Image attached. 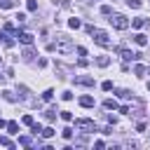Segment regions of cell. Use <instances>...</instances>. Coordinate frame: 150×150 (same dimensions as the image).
I'll return each instance as SVG.
<instances>
[{"label": "cell", "mask_w": 150, "mask_h": 150, "mask_svg": "<svg viewBox=\"0 0 150 150\" xmlns=\"http://www.w3.org/2000/svg\"><path fill=\"white\" fill-rule=\"evenodd\" d=\"M21 56H23V61H33V56H35L33 47H30V45H26V49H23V54H21Z\"/></svg>", "instance_id": "10"}, {"label": "cell", "mask_w": 150, "mask_h": 150, "mask_svg": "<svg viewBox=\"0 0 150 150\" xmlns=\"http://www.w3.org/2000/svg\"><path fill=\"white\" fill-rule=\"evenodd\" d=\"M101 14L110 16V14H112V7H110V5H103V7H101Z\"/></svg>", "instance_id": "27"}, {"label": "cell", "mask_w": 150, "mask_h": 150, "mask_svg": "<svg viewBox=\"0 0 150 150\" xmlns=\"http://www.w3.org/2000/svg\"><path fill=\"white\" fill-rule=\"evenodd\" d=\"M61 136H63L66 141H70V138H73V129H70V127H66V129L61 131Z\"/></svg>", "instance_id": "23"}, {"label": "cell", "mask_w": 150, "mask_h": 150, "mask_svg": "<svg viewBox=\"0 0 150 150\" xmlns=\"http://www.w3.org/2000/svg\"><path fill=\"white\" fill-rule=\"evenodd\" d=\"M2 127H7V122H5L2 117H0V129H2Z\"/></svg>", "instance_id": "36"}, {"label": "cell", "mask_w": 150, "mask_h": 150, "mask_svg": "<svg viewBox=\"0 0 150 150\" xmlns=\"http://www.w3.org/2000/svg\"><path fill=\"white\" fill-rule=\"evenodd\" d=\"M120 98H124V101H129V98H134V91H129V89H117L115 91Z\"/></svg>", "instance_id": "11"}, {"label": "cell", "mask_w": 150, "mask_h": 150, "mask_svg": "<svg viewBox=\"0 0 150 150\" xmlns=\"http://www.w3.org/2000/svg\"><path fill=\"white\" fill-rule=\"evenodd\" d=\"M108 63H110V59H108V56H105V54H101V56H98V59H96V66H101V68H105V66H108Z\"/></svg>", "instance_id": "15"}, {"label": "cell", "mask_w": 150, "mask_h": 150, "mask_svg": "<svg viewBox=\"0 0 150 150\" xmlns=\"http://www.w3.org/2000/svg\"><path fill=\"white\" fill-rule=\"evenodd\" d=\"M91 38H94L96 45H101V47H110V38H108L105 30H101V28H91Z\"/></svg>", "instance_id": "2"}, {"label": "cell", "mask_w": 150, "mask_h": 150, "mask_svg": "<svg viewBox=\"0 0 150 150\" xmlns=\"http://www.w3.org/2000/svg\"><path fill=\"white\" fill-rule=\"evenodd\" d=\"M75 145H87V138H84V136H80V138L75 141Z\"/></svg>", "instance_id": "34"}, {"label": "cell", "mask_w": 150, "mask_h": 150, "mask_svg": "<svg viewBox=\"0 0 150 150\" xmlns=\"http://www.w3.org/2000/svg\"><path fill=\"white\" fill-rule=\"evenodd\" d=\"M127 5H129V7H134V9H138L143 2H141V0H127Z\"/></svg>", "instance_id": "29"}, {"label": "cell", "mask_w": 150, "mask_h": 150, "mask_svg": "<svg viewBox=\"0 0 150 150\" xmlns=\"http://www.w3.org/2000/svg\"><path fill=\"white\" fill-rule=\"evenodd\" d=\"M0 38H2V42H5V47H12V45H14V40H12V35H7V30H5V33H0Z\"/></svg>", "instance_id": "14"}, {"label": "cell", "mask_w": 150, "mask_h": 150, "mask_svg": "<svg viewBox=\"0 0 150 150\" xmlns=\"http://www.w3.org/2000/svg\"><path fill=\"white\" fill-rule=\"evenodd\" d=\"M110 23H112L117 30H127V28H129V21H127V16H124V14H112Z\"/></svg>", "instance_id": "3"}, {"label": "cell", "mask_w": 150, "mask_h": 150, "mask_svg": "<svg viewBox=\"0 0 150 150\" xmlns=\"http://www.w3.org/2000/svg\"><path fill=\"white\" fill-rule=\"evenodd\" d=\"M26 7H28V12H35V9H38V2H35V0H28Z\"/></svg>", "instance_id": "26"}, {"label": "cell", "mask_w": 150, "mask_h": 150, "mask_svg": "<svg viewBox=\"0 0 150 150\" xmlns=\"http://www.w3.org/2000/svg\"><path fill=\"white\" fill-rule=\"evenodd\" d=\"M75 84H80V87H94V77H87V75H77V77H75Z\"/></svg>", "instance_id": "6"}, {"label": "cell", "mask_w": 150, "mask_h": 150, "mask_svg": "<svg viewBox=\"0 0 150 150\" xmlns=\"http://www.w3.org/2000/svg\"><path fill=\"white\" fill-rule=\"evenodd\" d=\"M0 145H2V148H12L14 143H12V138H9V136H0Z\"/></svg>", "instance_id": "18"}, {"label": "cell", "mask_w": 150, "mask_h": 150, "mask_svg": "<svg viewBox=\"0 0 150 150\" xmlns=\"http://www.w3.org/2000/svg\"><path fill=\"white\" fill-rule=\"evenodd\" d=\"M103 108H105V110H117L120 105H117L115 98H105V101H103Z\"/></svg>", "instance_id": "12"}, {"label": "cell", "mask_w": 150, "mask_h": 150, "mask_svg": "<svg viewBox=\"0 0 150 150\" xmlns=\"http://www.w3.org/2000/svg\"><path fill=\"white\" fill-rule=\"evenodd\" d=\"M45 117H47L49 122H54V120H56V110H54V108H49V110L45 112Z\"/></svg>", "instance_id": "21"}, {"label": "cell", "mask_w": 150, "mask_h": 150, "mask_svg": "<svg viewBox=\"0 0 150 150\" xmlns=\"http://www.w3.org/2000/svg\"><path fill=\"white\" fill-rule=\"evenodd\" d=\"M143 26H148V19H145V16H136V19L131 21V28H143Z\"/></svg>", "instance_id": "8"}, {"label": "cell", "mask_w": 150, "mask_h": 150, "mask_svg": "<svg viewBox=\"0 0 150 150\" xmlns=\"http://www.w3.org/2000/svg\"><path fill=\"white\" fill-rule=\"evenodd\" d=\"M68 26H70V28H80V26H82V21H80V19H70V21H68Z\"/></svg>", "instance_id": "28"}, {"label": "cell", "mask_w": 150, "mask_h": 150, "mask_svg": "<svg viewBox=\"0 0 150 150\" xmlns=\"http://www.w3.org/2000/svg\"><path fill=\"white\" fill-rule=\"evenodd\" d=\"M0 7H2V9H9V7H14V2H12V0H2Z\"/></svg>", "instance_id": "30"}, {"label": "cell", "mask_w": 150, "mask_h": 150, "mask_svg": "<svg viewBox=\"0 0 150 150\" xmlns=\"http://www.w3.org/2000/svg\"><path fill=\"white\" fill-rule=\"evenodd\" d=\"M101 89H103V91H110V89H112V82H110V80H105V82L101 84Z\"/></svg>", "instance_id": "31"}, {"label": "cell", "mask_w": 150, "mask_h": 150, "mask_svg": "<svg viewBox=\"0 0 150 150\" xmlns=\"http://www.w3.org/2000/svg\"><path fill=\"white\" fill-rule=\"evenodd\" d=\"M115 52H117V54H120L124 61H131V59L136 61V59H141V54H138V52H129V49H122V47H117Z\"/></svg>", "instance_id": "5"}, {"label": "cell", "mask_w": 150, "mask_h": 150, "mask_svg": "<svg viewBox=\"0 0 150 150\" xmlns=\"http://www.w3.org/2000/svg\"><path fill=\"white\" fill-rule=\"evenodd\" d=\"M21 122H23L26 127H30V124H33V115H23V120H21Z\"/></svg>", "instance_id": "32"}, {"label": "cell", "mask_w": 150, "mask_h": 150, "mask_svg": "<svg viewBox=\"0 0 150 150\" xmlns=\"http://www.w3.org/2000/svg\"><path fill=\"white\" fill-rule=\"evenodd\" d=\"M80 105H82V108H94V98H91V96H82V98H80Z\"/></svg>", "instance_id": "13"}, {"label": "cell", "mask_w": 150, "mask_h": 150, "mask_svg": "<svg viewBox=\"0 0 150 150\" xmlns=\"http://www.w3.org/2000/svg\"><path fill=\"white\" fill-rule=\"evenodd\" d=\"M2 80H5V75H0V82H2Z\"/></svg>", "instance_id": "37"}, {"label": "cell", "mask_w": 150, "mask_h": 150, "mask_svg": "<svg viewBox=\"0 0 150 150\" xmlns=\"http://www.w3.org/2000/svg\"><path fill=\"white\" fill-rule=\"evenodd\" d=\"M40 134H42V136H45V138H52V136H54V134H56V131H54V129H52V127H47V129H42V131H40Z\"/></svg>", "instance_id": "22"}, {"label": "cell", "mask_w": 150, "mask_h": 150, "mask_svg": "<svg viewBox=\"0 0 150 150\" xmlns=\"http://www.w3.org/2000/svg\"><path fill=\"white\" fill-rule=\"evenodd\" d=\"M56 52H59V54H70V52H75V45H73L66 35H59V38H56Z\"/></svg>", "instance_id": "1"}, {"label": "cell", "mask_w": 150, "mask_h": 150, "mask_svg": "<svg viewBox=\"0 0 150 150\" xmlns=\"http://www.w3.org/2000/svg\"><path fill=\"white\" fill-rule=\"evenodd\" d=\"M19 145H26L28 148V145H33V138L30 136H19Z\"/></svg>", "instance_id": "17"}, {"label": "cell", "mask_w": 150, "mask_h": 150, "mask_svg": "<svg viewBox=\"0 0 150 150\" xmlns=\"http://www.w3.org/2000/svg\"><path fill=\"white\" fill-rule=\"evenodd\" d=\"M134 42H136L138 47H145V45H148V38H145L143 33H136V35H134Z\"/></svg>", "instance_id": "9"}, {"label": "cell", "mask_w": 150, "mask_h": 150, "mask_svg": "<svg viewBox=\"0 0 150 150\" xmlns=\"http://www.w3.org/2000/svg\"><path fill=\"white\" fill-rule=\"evenodd\" d=\"M61 98H63V101H70V98H73V91H63Z\"/></svg>", "instance_id": "33"}, {"label": "cell", "mask_w": 150, "mask_h": 150, "mask_svg": "<svg viewBox=\"0 0 150 150\" xmlns=\"http://www.w3.org/2000/svg\"><path fill=\"white\" fill-rule=\"evenodd\" d=\"M101 134H105V136H108V134H112V127H103V129H101Z\"/></svg>", "instance_id": "35"}, {"label": "cell", "mask_w": 150, "mask_h": 150, "mask_svg": "<svg viewBox=\"0 0 150 150\" xmlns=\"http://www.w3.org/2000/svg\"><path fill=\"white\" fill-rule=\"evenodd\" d=\"M14 38H19V42H21V45H33V35H30V33H26V30H23V33H16Z\"/></svg>", "instance_id": "7"}, {"label": "cell", "mask_w": 150, "mask_h": 150, "mask_svg": "<svg viewBox=\"0 0 150 150\" xmlns=\"http://www.w3.org/2000/svg\"><path fill=\"white\" fill-rule=\"evenodd\" d=\"M5 129H7L9 134H19V124H16L14 120H12V122H7V127H5Z\"/></svg>", "instance_id": "16"}, {"label": "cell", "mask_w": 150, "mask_h": 150, "mask_svg": "<svg viewBox=\"0 0 150 150\" xmlns=\"http://www.w3.org/2000/svg\"><path fill=\"white\" fill-rule=\"evenodd\" d=\"M42 98H45V101H52V98H54V89H45V91H42Z\"/></svg>", "instance_id": "20"}, {"label": "cell", "mask_w": 150, "mask_h": 150, "mask_svg": "<svg viewBox=\"0 0 150 150\" xmlns=\"http://www.w3.org/2000/svg\"><path fill=\"white\" fill-rule=\"evenodd\" d=\"M75 129H80V131L89 134V131H94L96 127H94V122H91V120H75Z\"/></svg>", "instance_id": "4"}, {"label": "cell", "mask_w": 150, "mask_h": 150, "mask_svg": "<svg viewBox=\"0 0 150 150\" xmlns=\"http://www.w3.org/2000/svg\"><path fill=\"white\" fill-rule=\"evenodd\" d=\"M0 63H2V56H0Z\"/></svg>", "instance_id": "38"}, {"label": "cell", "mask_w": 150, "mask_h": 150, "mask_svg": "<svg viewBox=\"0 0 150 150\" xmlns=\"http://www.w3.org/2000/svg\"><path fill=\"white\" fill-rule=\"evenodd\" d=\"M61 120H63V122H70V120H73V112H68V110H61Z\"/></svg>", "instance_id": "25"}, {"label": "cell", "mask_w": 150, "mask_h": 150, "mask_svg": "<svg viewBox=\"0 0 150 150\" xmlns=\"http://www.w3.org/2000/svg\"><path fill=\"white\" fill-rule=\"evenodd\" d=\"M2 98H5V101H9V103H14V101H16V96H14L12 91H7V89L2 91Z\"/></svg>", "instance_id": "19"}, {"label": "cell", "mask_w": 150, "mask_h": 150, "mask_svg": "<svg viewBox=\"0 0 150 150\" xmlns=\"http://www.w3.org/2000/svg\"><path fill=\"white\" fill-rule=\"evenodd\" d=\"M134 73H136V75H145V73H148V68H145V66H141V63H138V66H136V68H134Z\"/></svg>", "instance_id": "24"}]
</instances>
